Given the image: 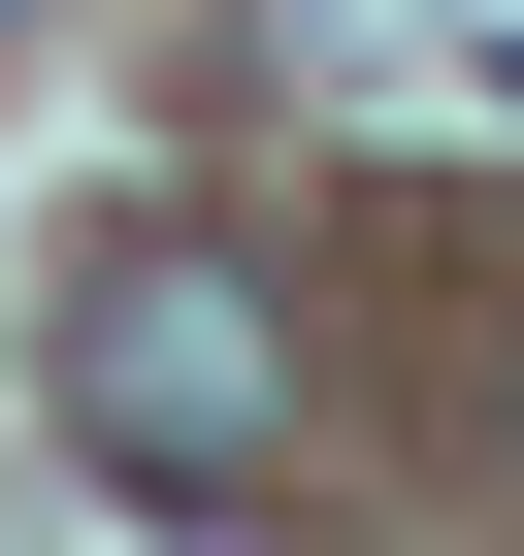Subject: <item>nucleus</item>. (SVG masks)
Returning <instances> with one entry per match:
<instances>
[{
    "instance_id": "obj_1",
    "label": "nucleus",
    "mask_w": 524,
    "mask_h": 556,
    "mask_svg": "<svg viewBox=\"0 0 524 556\" xmlns=\"http://www.w3.org/2000/svg\"><path fill=\"white\" fill-rule=\"evenodd\" d=\"M34 393H66V458H99V491H164V523L296 491V328H262L197 229H132V262H99V295L34 328Z\"/></svg>"
}]
</instances>
